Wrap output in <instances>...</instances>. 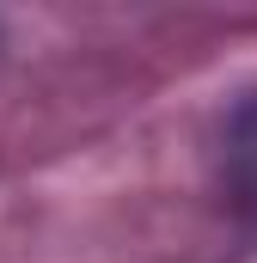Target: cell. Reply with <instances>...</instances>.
<instances>
[{"label":"cell","instance_id":"1","mask_svg":"<svg viewBox=\"0 0 257 263\" xmlns=\"http://www.w3.org/2000/svg\"><path fill=\"white\" fill-rule=\"evenodd\" d=\"M233 165H239L245 202H257V104L239 117V129H233Z\"/></svg>","mask_w":257,"mask_h":263}]
</instances>
